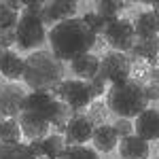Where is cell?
<instances>
[{"mask_svg":"<svg viewBox=\"0 0 159 159\" xmlns=\"http://www.w3.org/2000/svg\"><path fill=\"white\" fill-rule=\"evenodd\" d=\"M47 40L51 45V53L60 61H72L93 49L98 36L87 28L81 17H72L53 25L47 34Z\"/></svg>","mask_w":159,"mask_h":159,"instance_id":"obj_1","label":"cell"},{"mask_svg":"<svg viewBox=\"0 0 159 159\" xmlns=\"http://www.w3.org/2000/svg\"><path fill=\"white\" fill-rule=\"evenodd\" d=\"M64 61L51 51H34L24 60V81L32 91L51 93L64 81Z\"/></svg>","mask_w":159,"mask_h":159,"instance_id":"obj_2","label":"cell"},{"mask_svg":"<svg viewBox=\"0 0 159 159\" xmlns=\"http://www.w3.org/2000/svg\"><path fill=\"white\" fill-rule=\"evenodd\" d=\"M104 102L110 112H115L119 119H134L148 106L144 85L136 79H127V81L110 85Z\"/></svg>","mask_w":159,"mask_h":159,"instance_id":"obj_3","label":"cell"},{"mask_svg":"<svg viewBox=\"0 0 159 159\" xmlns=\"http://www.w3.org/2000/svg\"><path fill=\"white\" fill-rule=\"evenodd\" d=\"M17 47L21 51H32V49H38L45 40H47V28L43 24V19L34 15V13H19V21H17Z\"/></svg>","mask_w":159,"mask_h":159,"instance_id":"obj_4","label":"cell"},{"mask_svg":"<svg viewBox=\"0 0 159 159\" xmlns=\"http://www.w3.org/2000/svg\"><path fill=\"white\" fill-rule=\"evenodd\" d=\"M51 96L55 100H60V102H64V104H68L74 112H81V110L89 108V104L93 102L87 81H79V79L61 81L60 85L51 91Z\"/></svg>","mask_w":159,"mask_h":159,"instance_id":"obj_5","label":"cell"},{"mask_svg":"<svg viewBox=\"0 0 159 159\" xmlns=\"http://www.w3.org/2000/svg\"><path fill=\"white\" fill-rule=\"evenodd\" d=\"M98 76H102L110 85L132 79V60H129V55L119 53V51H108V53H104V55L100 57Z\"/></svg>","mask_w":159,"mask_h":159,"instance_id":"obj_6","label":"cell"},{"mask_svg":"<svg viewBox=\"0 0 159 159\" xmlns=\"http://www.w3.org/2000/svg\"><path fill=\"white\" fill-rule=\"evenodd\" d=\"M102 38H104L115 51H119V53L132 51L134 49V43H136L134 24H132L129 19H125V17H119V19L106 24L104 32H102Z\"/></svg>","mask_w":159,"mask_h":159,"instance_id":"obj_7","label":"cell"},{"mask_svg":"<svg viewBox=\"0 0 159 159\" xmlns=\"http://www.w3.org/2000/svg\"><path fill=\"white\" fill-rule=\"evenodd\" d=\"M93 129H96V125L87 117V112H74L66 125V134H64L66 147H83L87 140H91Z\"/></svg>","mask_w":159,"mask_h":159,"instance_id":"obj_8","label":"cell"},{"mask_svg":"<svg viewBox=\"0 0 159 159\" xmlns=\"http://www.w3.org/2000/svg\"><path fill=\"white\" fill-rule=\"evenodd\" d=\"M25 93L24 87L17 83H4L0 85V117L7 119H17L21 115L25 102Z\"/></svg>","mask_w":159,"mask_h":159,"instance_id":"obj_9","label":"cell"},{"mask_svg":"<svg viewBox=\"0 0 159 159\" xmlns=\"http://www.w3.org/2000/svg\"><path fill=\"white\" fill-rule=\"evenodd\" d=\"M74 13H76V2L49 0V2H45V4H43V15H40V19H43L45 28H47V25L53 28V25L66 21V19H72Z\"/></svg>","mask_w":159,"mask_h":159,"instance_id":"obj_10","label":"cell"},{"mask_svg":"<svg viewBox=\"0 0 159 159\" xmlns=\"http://www.w3.org/2000/svg\"><path fill=\"white\" fill-rule=\"evenodd\" d=\"M134 132L136 136H140L142 140H159V110L147 108L142 110L134 121Z\"/></svg>","mask_w":159,"mask_h":159,"instance_id":"obj_11","label":"cell"},{"mask_svg":"<svg viewBox=\"0 0 159 159\" xmlns=\"http://www.w3.org/2000/svg\"><path fill=\"white\" fill-rule=\"evenodd\" d=\"M17 121H19V127H21V134L32 142V140H43V138H47L49 136V129H51V123L45 121V119H40L36 115H30V112H24L21 110V115L17 117Z\"/></svg>","mask_w":159,"mask_h":159,"instance_id":"obj_12","label":"cell"},{"mask_svg":"<svg viewBox=\"0 0 159 159\" xmlns=\"http://www.w3.org/2000/svg\"><path fill=\"white\" fill-rule=\"evenodd\" d=\"M119 155H121V159H148L151 147L147 140L132 134L119 140Z\"/></svg>","mask_w":159,"mask_h":159,"instance_id":"obj_13","label":"cell"},{"mask_svg":"<svg viewBox=\"0 0 159 159\" xmlns=\"http://www.w3.org/2000/svg\"><path fill=\"white\" fill-rule=\"evenodd\" d=\"M70 70L79 81H91L100 72V57L93 53H85V55L70 61Z\"/></svg>","mask_w":159,"mask_h":159,"instance_id":"obj_14","label":"cell"},{"mask_svg":"<svg viewBox=\"0 0 159 159\" xmlns=\"http://www.w3.org/2000/svg\"><path fill=\"white\" fill-rule=\"evenodd\" d=\"M134 32L136 38H142V40L159 38V17L153 11H142L134 19Z\"/></svg>","mask_w":159,"mask_h":159,"instance_id":"obj_15","label":"cell"},{"mask_svg":"<svg viewBox=\"0 0 159 159\" xmlns=\"http://www.w3.org/2000/svg\"><path fill=\"white\" fill-rule=\"evenodd\" d=\"M0 74L4 79H9L11 83L24 79V60L15 53V51L4 49L0 55Z\"/></svg>","mask_w":159,"mask_h":159,"instance_id":"obj_16","label":"cell"},{"mask_svg":"<svg viewBox=\"0 0 159 159\" xmlns=\"http://www.w3.org/2000/svg\"><path fill=\"white\" fill-rule=\"evenodd\" d=\"M119 134H117V129L112 127V125H100L93 129V136H91V142H93V147L102 151V153H110L115 147H119Z\"/></svg>","mask_w":159,"mask_h":159,"instance_id":"obj_17","label":"cell"},{"mask_svg":"<svg viewBox=\"0 0 159 159\" xmlns=\"http://www.w3.org/2000/svg\"><path fill=\"white\" fill-rule=\"evenodd\" d=\"M132 55H134L136 60L148 61V66L155 68L157 61H159V38H148V40L136 38L134 49H132Z\"/></svg>","mask_w":159,"mask_h":159,"instance_id":"obj_18","label":"cell"},{"mask_svg":"<svg viewBox=\"0 0 159 159\" xmlns=\"http://www.w3.org/2000/svg\"><path fill=\"white\" fill-rule=\"evenodd\" d=\"M0 159H36L28 144L21 142H0Z\"/></svg>","mask_w":159,"mask_h":159,"instance_id":"obj_19","label":"cell"},{"mask_svg":"<svg viewBox=\"0 0 159 159\" xmlns=\"http://www.w3.org/2000/svg\"><path fill=\"white\" fill-rule=\"evenodd\" d=\"M123 9H125V4L119 0H100L98 7H96V13L104 19V24H110V21L119 19V13Z\"/></svg>","mask_w":159,"mask_h":159,"instance_id":"obj_20","label":"cell"},{"mask_svg":"<svg viewBox=\"0 0 159 159\" xmlns=\"http://www.w3.org/2000/svg\"><path fill=\"white\" fill-rule=\"evenodd\" d=\"M19 138H21L19 121L0 117V142H19Z\"/></svg>","mask_w":159,"mask_h":159,"instance_id":"obj_21","label":"cell"},{"mask_svg":"<svg viewBox=\"0 0 159 159\" xmlns=\"http://www.w3.org/2000/svg\"><path fill=\"white\" fill-rule=\"evenodd\" d=\"M43 144H45V157L60 159L61 151L66 148V140H64L61 134H49L45 140H43Z\"/></svg>","mask_w":159,"mask_h":159,"instance_id":"obj_22","label":"cell"},{"mask_svg":"<svg viewBox=\"0 0 159 159\" xmlns=\"http://www.w3.org/2000/svg\"><path fill=\"white\" fill-rule=\"evenodd\" d=\"M87 117L91 119V123L100 127V125H106V119H108V106L106 102H91L89 108H87Z\"/></svg>","mask_w":159,"mask_h":159,"instance_id":"obj_23","label":"cell"},{"mask_svg":"<svg viewBox=\"0 0 159 159\" xmlns=\"http://www.w3.org/2000/svg\"><path fill=\"white\" fill-rule=\"evenodd\" d=\"M17 21H19V13L13 11L7 0H0V30L17 28Z\"/></svg>","mask_w":159,"mask_h":159,"instance_id":"obj_24","label":"cell"},{"mask_svg":"<svg viewBox=\"0 0 159 159\" xmlns=\"http://www.w3.org/2000/svg\"><path fill=\"white\" fill-rule=\"evenodd\" d=\"M60 159H100L96 151L87 147H66L61 151Z\"/></svg>","mask_w":159,"mask_h":159,"instance_id":"obj_25","label":"cell"},{"mask_svg":"<svg viewBox=\"0 0 159 159\" xmlns=\"http://www.w3.org/2000/svg\"><path fill=\"white\" fill-rule=\"evenodd\" d=\"M81 19L85 21V24H87V28H89V30H91V32H93L96 36H98V34H102V32H104V28H106L104 19L100 17L98 13H91V11H89V13H85V15H83Z\"/></svg>","mask_w":159,"mask_h":159,"instance_id":"obj_26","label":"cell"},{"mask_svg":"<svg viewBox=\"0 0 159 159\" xmlns=\"http://www.w3.org/2000/svg\"><path fill=\"white\" fill-rule=\"evenodd\" d=\"M87 85H89V91H91V98H93V100L100 98V96H104V93L108 91L106 81H104L102 76H93L91 81H87Z\"/></svg>","mask_w":159,"mask_h":159,"instance_id":"obj_27","label":"cell"},{"mask_svg":"<svg viewBox=\"0 0 159 159\" xmlns=\"http://www.w3.org/2000/svg\"><path fill=\"white\" fill-rule=\"evenodd\" d=\"M112 127L117 129L119 138H125V136H132V134H134V123L129 121V119H117Z\"/></svg>","mask_w":159,"mask_h":159,"instance_id":"obj_28","label":"cell"},{"mask_svg":"<svg viewBox=\"0 0 159 159\" xmlns=\"http://www.w3.org/2000/svg\"><path fill=\"white\" fill-rule=\"evenodd\" d=\"M15 43H17V32H15V28L0 30V49H9Z\"/></svg>","mask_w":159,"mask_h":159,"instance_id":"obj_29","label":"cell"},{"mask_svg":"<svg viewBox=\"0 0 159 159\" xmlns=\"http://www.w3.org/2000/svg\"><path fill=\"white\" fill-rule=\"evenodd\" d=\"M144 85V93H147L148 102H157L159 100V85L155 81H148V83H142Z\"/></svg>","mask_w":159,"mask_h":159,"instance_id":"obj_30","label":"cell"},{"mask_svg":"<svg viewBox=\"0 0 159 159\" xmlns=\"http://www.w3.org/2000/svg\"><path fill=\"white\" fill-rule=\"evenodd\" d=\"M43 140H45V138H43ZM43 140H32V142L28 144L34 157H45V144H43Z\"/></svg>","mask_w":159,"mask_h":159,"instance_id":"obj_31","label":"cell"},{"mask_svg":"<svg viewBox=\"0 0 159 159\" xmlns=\"http://www.w3.org/2000/svg\"><path fill=\"white\" fill-rule=\"evenodd\" d=\"M148 79L151 81H155L159 85V66H155V68H148Z\"/></svg>","mask_w":159,"mask_h":159,"instance_id":"obj_32","label":"cell"},{"mask_svg":"<svg viewBox=\"0 0 159 159\" xmlns=\"http://www.w3.org/2000/svg\"><path fill=\"white\" fill-rule=\"evenodd\" d=\"M151 11H153V13L159 17V2H153V4H151Z\"/></svg>","mask_w":159,"mask_h":159,"instance_id":"obj_33","label":"cell"},{"mask_svg":"<svg viewBox=\"0 0 159 159\" xmlns=\"http://www.w3.org/2000/svg\"><path fill=\"white\" fill-rule=\"evenodd\" d=\"M36 159H49V157H36Z\"/></svg>","mask_w":159,"mask_h":159,"instance_id":"obj_34","label":"cell"},{"mask_svg":"<svg viewBox=\"0 0 159 159\" xmlns=\"http://www.w3.org/2000/svg\"><path fill=\"white\" fill-rule=\"evenodd\" d=\"M157 159H159V155H157Z\"/></svg>","mask_w":159,"mask_h":159,"instance_id":"obj_35","label":"cell"}]
</instances>
